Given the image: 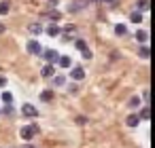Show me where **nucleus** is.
<instances>
[{"label":"nucleus","mask_w":155,"mask_h":148,"mask_svg":"<svg viewBox=\"0 0 155 148\" xmlns=\"http://www.w3.org/2000/svg\"><path fill=\"white\" fill-rule=\"evenodd\" d=\"M36 133H38V125H26V127H21V131H19V135H21L24 140H32Z\"/></svg>","instance_id":"1"},{"label":"nucleus","mask_w":155,"mask_h":148,"mask_svg":"<svg viewBox=\"0 0 155 148\" xmlns=\"http://www.w3.org/2000/svg\"><path fill=\"white\" fill-rule=\"evenodd\" d=\"M26 49H28V53H32V55H41V53H43V47H41L38 40H28Z\"/></svg>","instance_id":"2"},{"label":"nucleus","mask_w":155,"mask_h":148,"mask_svg":"<svg viewBox=\"0 0 155 148\" xmlns=\"http://www.w3.org/2000/svg\"><path fill=\"white\" fill-rule=\"evenodd\" d=\"M43 57L53 66V64H58V59H60V53L58 51H53V49H47V51H43Z\"/></svg>","instance_id":"3"},{"label":"nucleus","mask_w":155,"mask_h":148,"mask_svg":"<svg viewBox=\"0 0 155 148\" xmlns=\"http://www.w3.org/2000/svg\"><path fill=\"white\" fill-rule=\"evenodd\" d=\"M70 78H74V80H83V78H85V70H83L81 66H74V68L70 70Z\"/></svg>","instance_id":"4"},{"label":"nucleus","mask_w":155,"mask_h":148,"mask_svg":"<svg viewBox=\"0 0 155 148\" xmlns=\"http://www.w3.org/2000/svg\"><path fill=\"white\" fill-rule=\"evenodd\" d=\"M21 112H24V116H30V118L38 114V112H36V108H34L32 104H24V106H21Z\"/></svg>","instance_id":"5"},{"label":"nucleus","mask_w":155,"mask_h":148,"mask_svg":"<svg viewBox=\"0 0 155 148\" xmlns=\"http://www.w3.org/2000/svg\"><path fill=\"white\" fill-rule=\"evenodd\" d=\"M45 32L53 38V36H60V34H62V28H60L58 24H51V26H47V30H45Z\"/></svg>","instance_id":"6"},{"label":"nucleus","mask_w":155,"mask_h":148,"mask_svg":"<svg viewBox=\"0 0 155 148\" xmlns=\"http://www.w3.org/2000/svg\"><path fill=\"white\" fill-rule=\"evenodd\" d=\"M41 74H43L45 78H51V76H55V68H53L51 64H47V66H45V68L41 70Z\"/></svg>","instance_id":"7"},{"label":"nucleus","mask_w":155,"mask_h":148,"mask_svg":"<svg viewBox=\"0 0 155 148\" xmlns=\"http://www.w3.org/2000/svg\"><path fill=\"white\" fill-rule=\"evenodd\" d=\"M136 40L142 43V45H147V40H149V32H147V30H138V32H136Z\"/></svg>","instance_id":"8"},{"label":"nucleus","mask_w":155,"mask_h":148,"mask_svg":"<svg viewBox=\"0 0 155 148\" xmlns=\"http://www.w3.org/2000/svg\"><path fill=\"white\" fill-rule=\"evenodd\" d=\"M58 64H60V68H70V64H72V59H70L68 55H60V59H58Z\"/></svg>","instance_id":"9"},{"label":"nucleus","mask_w":155,"mask_h":148,"mask_svg":"<svg viewBox=\"0 0 155 148\" xmlns=\"http://www.w3.org/2000/svg\"><path fill=\"white\" fill-rule=\"evenodd\" d=\"M125 123H127V127H138L140 118H138V114H130V116L125 118Z\"/></svg>","instance_id":"10"},{"label":"nucleus","mask_w":155,"mask_h":148,"mask_svg":"<svg viewBox=\"0 0 155 148\" xmlns=\"http://www.w3.org/2000/svg\"><path fill=\"white\" fill-rule=\"evenodd\" d=\"M115 34H117V36H125V34H127V26H125V24H117V26H115Z\"/></svg>","instance_id":"11"},{"label":"nucleus","mask_w":155,"mask_h":148,"mask_svg":"<svg viewBox=\"0 0 155 148\" xmlns=\"http://www.w3.org/2000/svg\"><path fill=\"white\" fill-rule=\"evenodd\" d=\"M28 30H30L32 34H36V36H38V34L43 32V26H41V24H30V26H28Z\"/></svg>","instance_id":"12"},{"label":"nucleus","mask_w":155,"mask_h":148,"mask_svg":"<svg viewBox=\"0 0 155 148\" xmlns=\"http://www.w3.org/2000/svg\"><path fill=\"white\" fill-rule=\"evenodd\" d=\"M138 55H140L142 59H149V55H151V51H149V47H147V45H142V47L138 49Z\"/></svg>","instance_id":"13"},{"label":"nucleus","mask_w":155,"mask_h":148,"mask_svg":"<svg viewBox=\"0 0 155 148\" xmlns=\"http://www.w3.org/2000/svg\"><path fill=\"white\" fill-rule=\"evenodd\" d=\"M41 99H43V102H51V99H53V91H51V89H45V91L41 93Z\"/></svg>","instance_id":"14"},{"label":"nucleus","mask_w":155,"mask_h":148,"mask_svg":"<svg viewBox=\"0 0 155 148\" xmlns=\"http://www.w3.org/2000/svg\"><path fill=\"white\" fill-rule=\"evenodd\" d=\"M130 21H132V24H140V21H142V13L134 11V13L130 15Z\"/></svg>","instance_id":"15"},{"label":"nucleus","mask_w":155,"mask_h":148,"mask_svg":"<svg viewBox=\"0 0 155 148\" xmlns=\"http://www.w3.org/2000/svg\"><path fill=\"white\" fill-rule=\"evenodd\" d=\"M64 83H66V76H62V74H55V76H53V85H55V87H62Z\"/></svg>","instance_id":"16"},{"label":"nucleus","mask_w":155,"mask_h":148,"mask_svg":"<svg viewBox=\"0 0 155 148\" xmlns=\"http://www.w3.org/2000/svg\"><path fill=\"white\" fill-rule=\"evenodd\" d=\"M138 13H142V11H149V0H138Z\"/></svg>","instance_id":"17"},{"label":"nucleus","mask_w":155,"mask_h":148,"mask_svg":"<svg viewBox=\"0 0 155 148\" xmlns=\"http://www.w3.org/2000/svg\"><path fill=\"white\" fill-rule=\"evenodd\" d=\"M9 9H11V5L7 2V0H2V2H0V15H7Z\"/></svg>","instance_id":"18"},{"label":"nucleus","mask_w":155,"mask_h":148,"mask_svg":"<svg viewBox=\"0 0 155 148\" xmlns=\"http://www.w3.org/2000/svg\"><path fill=\"white\" fill-rule=\"evenodd\" d=\"M149 116H151V110H149V108H147V106H144V108H142V110H140V114H138V118H140V121H147V118H149Z\"/></svg>","instance_id":"19"},{"label":"nucleus","mask_w":155,"mask_h":148,"mask_svg":"<svg viewBox=\"0 0 155 148\" xmlns=\"http://www.w3.org/2000/svg\"><path fill=\"white\" fill-rule=\"evenodd\" d=\"M2 102H5L7 106H11V102H13V93H9V91H5V93H2Z\"/></svg>","instance_id":"20"},{"label":"nucleus","mask_w":155,"mask_h":148,"mask_svg":"<svg viewBox=\"0 0 155 148\" xmlns=\"http://www.w3.org/2000/svg\"><path fill=\"white\" fill-rule=\"evenodd\" d=\"M47 17H49V19H51V21H53V24H58V21H60V17H62V15H60V13H58V11H51V13H49V15H47Z\"/></svg>","instance_id":"21"},{"label":"nucleus","mask_w":155,"mask_h":148,"mask_svg":"<svg viewBox=\"0 0 155 148\" xmlns=\"http://www.w3.org/2000/svg\"><path fill=\"white\" fill-rule=\"evenodd\" d=\"M0 112H2V114H7V116H13L15 114V110H13V106H5L2 110H0Z\"/></svg>","instance_id":"22"},{"label":"nucleus","mask_w":155,"mask_h":148,"mask_svg":"<svg viewBox=\"0 0 155 148\" xmlns=\"http://www.w3.org/2000/svg\"><path fill=\"white\" fill-rule=\"evenodd\" d=\"M74 47H77V49H79V51L83 53V51L87 49V43H85V40H77V43H74Z\"/></svg>","instance_id":"23"},{"label":"nucleus","mask_w":155,"mask_h":148,"mask_svg":"<svg viewBox=\"0 0 155 148\" xmlns=\"http://www.w3.org/2000/svg\"><path fill=\"white\" fill-rule=\"evenodd\" d=\"M140 106V97H132L130 99V108H138Z\"/></svg>","instance_id":"24"},{"label":"nucleus","mask_w":155,"mask_h":148,"mask_svg":"<svg viewBox=\"0 0 155 148\" xmlns=\"http://www.w3.org/2000/svg\"><path fill=\"white\" fill-rule=\"evenodd\" d=\"M81 55H83V57H85V59H91V51H89V49H85V51H83V53H81Z\"/></svg>","instance_id":"25"},{"label":"nucleus","mask_w":155,"mask_h":148,"mask_svg":"<svg viewBox=\"0 0 155 148\" xmlns=\"http://www.w3.org/2000/svg\"><path fill=\"white\" fill-rule=\"evenodd\" d=\"M74 30H77V28H74V26H72V24H70V26H66V28H64V32H68V34H70V32H74Z\"/></svg>","instance_id":"26"},{"label":"nucleus","mask_w":155,"mask_h":148,"mask_svg":"<svg viewBox=\"0 0 155 148\" xmlns=\"http://www.w3.org/2000/svg\"><path fill=\"white\" fill-rule=\"evenodd\" d=\"M5 85H7V78H5V76H0V87H5Z\"/></svg>","instance_id":"27"},{"label":"nucleus","mask_w":155,"mask_h":148,"mask_svg":"<svg viewBox=\"0 0 155 148\" xmlns=\"http://www.w3.org/2000/svg\"><path fill=\"white\" fill-rule=\"evenodd\" d=\"M47 2H49L51 7H55V5H58V0H47Z\"/></svg>","instance_id":"28"},{"label":"nucleus","mask_w":155,"mask_h":148,"mask_svg":"<svg viewBox=\"0 0 155 148\" xmlns=\"http://www.w3.org/2000/svg\"><path fill=\"white\" fill-rule=\"evenodd\" d=\"M5 30H7V26H5V24H0V34H2Z\"/></svg>","instance_id":"29"},{"label":"nucleus","mask_w":155,"mask_h":148,"mask_svg":"<svg viewBox=\"0 0 155 148\" xmlns=\"http://www.w3.org/2000/svg\"><path fill=\"white\" fill-rule=\"evenodd\" d=\"M100 2H113V0H100Z\"/></svg>","instance_id":"30"}]
</instances>
